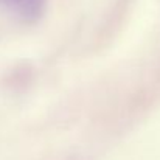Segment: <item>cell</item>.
<instances>
[{"label": "cell", "mask_w": 160, "mask_h": 160, "mask_svg": "<svg viewBox=\"0 0 160 160\" xmlns=\"http://www.w3.org/2000/svg\"><path fill=\"white\" fill-rule=\"evenodd\" d=\"M5 2H17V3H20V2H27V0H5Z\"/></svg>", "instance_id": "cell-1"}]
</instances>
